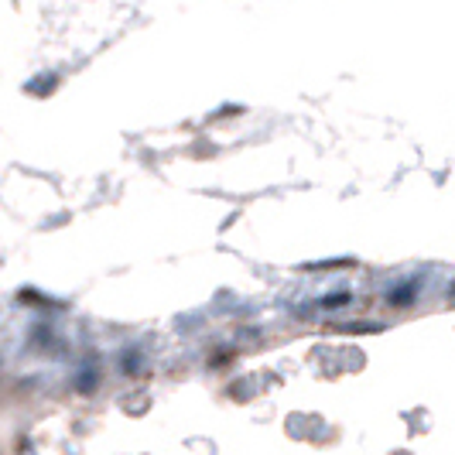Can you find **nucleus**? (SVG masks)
I'll return each instance as SVG.
<instances>
[]
</instances>
